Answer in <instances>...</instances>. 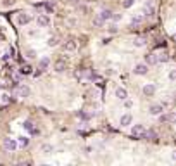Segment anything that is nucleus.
Masks as SVG:
<instances>
[{"label":"nucleus","mask_w":176,"mask_h":166,"mask_svg":"<svg viewBox=\"0 0 176 166\" xmlns=\"http://www.w3.org/2000/svg\"><path fill=\"white\" fill-rule=\"evenodd\" d=\"M145 132H147V128L142 125V123L131 126V135H135V137H140V138H143V137H145Z\"/></svg>","instance_id":"2"},{"label":"nucleus","mask_w":176,"mask_h":166,"mask_svg":"<svg viewBox=\"0 0 176 166\" xmlns=\"http://www.w3.org/2000/svg\"><path fill=\"white\" fill-rule=\"evenodd\" d=\"M16 140H17V145H19V147H28V145H30V138H28V137H24V135L17 137Z\"/></svg>","instance_id":"15"},{"label":"nucleus","mask_w":176,"mask_h":166,"mask_svg":"<svg viewBox=\"0 0 176 166\" xmlns=\"http://www.w3.org/2000/svg\"><path fill=\"white\" fill-rule=\"evenodd\" d=\"M23 128L26 130V132H30V133H33V130H35V125L30 121V119H26V121L23 123Z\"/></svg>","instance_id":"20"},{"label":"nucleus","mask_w":176,"mask_h":166,"mask_svg":"<svg viewBox=\"0 0 176 166\" xmlns=\"http://www.w3.org/2000/svg\"><path fill=\"white\" fill-rule=\"evenodd\" d=\"M116 31H117V26L116 24H112L111 28H109V33H116Z\"/></svg>","instance_id":"34"},{"label":"nucleus","mask_w":176,"mask_h":166,"mask_svg":"<svg viewBox=\"0 0 176 166\" xmlns=\"http://www.w3.org/2000/svg\"><path fill=\"white\" fill-rule=\"evenodd\" d=\"M30 92H31L30 87H26V85H21V87L17 88V95H19V97H23V99L30 95Z\"/></svg>","instance_id":"13"},{"label":"nucleus","mask_w":176,"mask_h":166,"mask_svg":"<svg viewBox=\"0 0 176 166\" xmlns=\"http://www.w3.org/2000/svg\"><path fill=\"white\" fill-rule=\"evenodd\" d=\"M36 24L40 26V28H47V26H50V18L47 14H40L36 18Z\"/></svg>","instance_id":"4"},{"label":"nucleus","mask_w":176,"mask_h":166,"mask_svg":"<svg viewBox=\"0 0 176 166\" xmlns=\"http://www.w3.org/2000/svg\"><path fill=\"white\" fill-rule=\"evenodd\" d=\"M133 45H135V47H143V45H145V38L143 37H138V38H135V42H133Z\"/></svg>","instance_id":"25"},{"label":"nucleus","mask_w":176,"mask_h":166,"mask_svg":"<svg viewBox=\"0 0 176 166\" xmlns=\"http://www.w3.org/2000/svg\"><path fill=\"white\" fill-rule=\"evenodd\" d=\"M121 18H123L121 14H114V12H112V18H111V19H112L114 23H117V21H121Z\"/></svg>","instance_id":"32"},{"label":"nucleus","mask_w":176,"mask_h":166,"mask_svg":"<svg viewBox=\"0 0 176 166\" xmlns=\"http://www.w3.org/2000/svg\"><path fill=\"white\" fill-rule=\"evenodd\" d=\"M143 138H150V140H154V138H157V133L154 132V130H147Z\"/></svg>","instance_id":"24"},{"label":"nucleus","mask_w":176,"mask_h":166,"mask_svg":"<svg viewBox=\"0 0 176 166\" xmlns=\"http://www.w3.org/2000/svg\"><path fill=\"white\" fill-rule=\"evenodd\" d=\"M168 61V54H161V57H159V63H166Z\"/></svg>","instance_id":"33"},{"label":"nucleus","mask_w":176,"mask_h":166,"mask_svg":"<svg viewBox=\"0 0 176 166\" xmlns=\"http://www.w3.org/2000/svg\"><path fill=\"white\" fill-rule=\"evenodd\" d=\"M12 4H14V0H5L4 2V5H12Z\"/></svg>","instance_id":"37"},{"label":"nucleus","mask_w":176,"mask_h":166,"mask_svg":"<svg viewBox=\"0 0 176 166\" xmlns=\"http://www.w3.org/2000/svg\"><path fill=\"white\" fill-rule=\"evenodd\" d=\"M145 63L147 64H159V57H157V54H149L147 55V59H145Z\"/></svg>","instance_id":"16"},{"label":"nucleus","mask_w":176,"mask_h":166,"mask_svg":"<svg viewBox=\"0 0 176 166\" xmlns=\"http://www.w3.org/2000/svg\"><path fill=\"white\" fill-rule=\"evenodd\" d=\"M30 21H31V16L30 14H26V12H19V14H17V24L24 26V24H28Z\"/></svg>","instance_id":"7"},{"label":"nucleus","mask_w":176,"mask_h":166,"mask_svg":"<svg viewBox=\"0 0 176 166\" xmlns=\"http://www.w3.org/2000/svg\"><path fill=\"white\" fill-rule=\"evenodd\" d=\"M76 47H78V43H76L74 40H68L64 43V50H68V52H74Z\"/></svg>","instance_id":"14"},{"label":"nucleus","mask_w":176,"mask_h":166,"mask_svg":"<svg viewBox=\"0 0 176 166\" xmlns=\"http://www.w3.org/2000/svg\"><path fill=\"white\" fill-rule=\"evenodd\" d=\"M147 71H149V64L147 63H138V64H135V68H133V73L138 74V76L147 74Z\"/></svg>","instance_id":"3"},{"label":"nucleus","mask_w":176,"mask_h":166,"mask_svg":"<svg viewBox=\"0 0 176 166\" xmlns=\"http://www.w3.org/2000/svg\"><path fill=\"white\" fill-rule=\"evenodd\" d=\"M26 57H30V59H35V57H36V50H33V48H28V50H26Z\"/></svg>","instance_id":"27"},{"label":"nucleus","mask_w":176,"mask_h":166,"mask_svg":"<svg viewBox=\"0 0 176 166\" xmlns=\"http://www.w3.org/2000/svg\"><path fill=\"white\" fill-rule=\"evenodd\" d=\"M41 152H45V154H50V152L54 151V145H50V144H41Z\"/></svg>","instance_id":"23"},{"label":"nucleus","mask_w":176,"mask_h":166,"mask_svg":"<svg viewBox=\"0 0 176 166\" xmlns=\"http://www.w3.org/2000/svg\"><path fill=\"white\" fill-rule=\"evenodd\" d=\"M142 21H143V16H142V12H138L136 16L131 18V28H136L138 24H142Z\"/></svg>","instance_id":"11"},{"label":"nucleus","mask_w":176,"mask_h":166,"mask_svg":"<svg viewBox=\"0 0 176 166\" xmlns=\"http://www.w3.org/2000/svg\"><path fill=\"white\" fill-rule=\"evenodd\" d=\"M123 104H124V107H126V109H131V107L135 106V102H133V100H131L130 97H128V99H124V100H123Z\"/></svg>","instance_id":"26"},{"label":"nucleus","mask_w":176,"mask_h":166,"mask_svg":"<svg viewBox=\"0 0 176 166\" xmlns=\"http://www.w3.org/2000/svg\"><path fill=\"white\" fill-rule=\"evenodd\" d=\"M168 78H169V81H176V69H171L168 73Z\"/></svg>","instance_id":"31"},{"label":"nucleus","mask_w":176,"mask_h":166,"mask_svg":"<svg viewBox=\"0 0 176 166\" xmlns=\"http://www.w3.org/2000/svg\"><path fill=\"white\" fill-rule=\"evenodd\" d=\"M9 100H11V99H9V95H5V93H4V95H2V102H9Z\"/></svg>","instance_id":"36"},{"label":"nucleus","mask_w":176,"mask_h":166,"mask_svg":"<svg viewBox=\"0 0 176 166\" xmlns=\"http://www.w3.org/2000/svg\"><path fill=\"white\" fill-rule=\"evenodd\" d=\"M171 158H173V161H176V151H174V152H173V154H171Z\"/></svg>","instance_id":"39"},{"label":"nucleus","mask_w":176,"mask_h":166,"mask_svg":"<svg viewBox=\"0 0 176 166\" xmlns=\"http://www.w3.org/2000/svg\"><path fill=\"white\" fill-rule=\"evenodd\" d=\"M98 16H100L104 21H109V19L112 18V11H109V9H102V11L98 12Z\"/></svg>","instance_id":"17"},{"label":"nucleus","mask_w":176,"mask_h":166,"mask_svg":"<svg viewBox=\"0 0 176 166\" xmlns=\"http://www.w3.org/2000/svg\"><path fill=\"white\" fill-rule=\"evenodd\" d=\"M41 73H43V71H41L40 68H38V71H35V73H33V76H35V78H38V76H40Z\"/></svg>","instance_id":"35"},{"label":"nucleus","mask_w":176,"mask_h":166,"mask_svg":"<svg viewBox=\"0 0 176 166\" xmlns=\"http://www.w3.org/2000/svg\"><path fill=\"white\" fill-rule=\"evenodd\" d=\"M54 69H55V73H62V71L66 69V63H64L62 59H60V61H57V63L54 64Z\"/></svg>","instance_id":"18"},{"label":"nucleus","mask_w":176,"mask_h":166,"mask_svg":"<svg viewBox=\"0 0 176 166\" xmlns=\"http://www.w3.org/2000/svg\"><path fill=\"white\" fill-rule=\"evenodd\" d=\"M93 24L97 26V28H102V26L105 24V21H104V19H102L100 16L97 14V16H95V18H93Z\"/></svg>","instance_id":"21"},{"label":"nucleus","mask_w":176,"mask_h":166,"mask_svg":"<svg viewBox=\"0 0 176 166\" xmlns=\"http://www.w3.org/2000/svg\"><path fill=\"white\" fill-rule=\"evenodd\" d=\"M114 95H116L119 100H124V99H128V97H130V95H128V90L123 88V87H117V88L114 90Z\"/></svg>","instance_id":"8"},{"label":"nucleus","mask_w":176,"mask_h":166,"mask_svg":"<svg viewBox=\"0 0 176 166\" xmlns=\"http://www.w3.org/2000/svg\"><path fill=\"white\" fill-rule=\"evenodd\" d=\"M131 123H133V116H131L130 113H126V114H123L119 118V125L121 126H130Z\"/></svg>","instance_id":"9"},{"label":"nucleus","mask_w":176,"mask_h":166,"mask_svg":"<svg viewBox=\"0 0 176 166\" xmlns=\"http://www.w3.org/2000/svg\"><path fill=\"white\" fill-rule=\"evenodd\" d=\"M142 93H143L145 97H152L154 93H155V85H152V83H147V85H143Z\"/></svg>","instance_id":"6"},{"label":"nucleus","mask_w":176,"mask_h":166,"mask_svg":"<svg viewBox=\"0 0 176 166\" xmlns=\"http://www.w3.org/2000/svg\"><path fill=\"white\" fill-rule=\"evenodd\" d=\"M168 121L169 123H176V111H173V113L168 114Z\"/></svg>","instance_id":"29"},{"label":"nucleus","mask_w":176,"mask_h":166,"mask_svg":"<svg viewBox=\"0 0 176 166\" xmlns=\"http://www.w3.org/2000/svg\"><path fill=\"white\" fill-rule=\"evenodd\" d=\"M19 73H21V74H31V73H33V68H31L30 64H23L21 69H19Z\"/></svg>","instance_id":"19"},{"label":"nucleus","mask_w":176,"mask_h":166,"mask_svg":"<svg viewBox=\"0 0 176 166\" xmlns=\"http://www.w3.org/2000/svg\"><path fill=\"white\" fill-rule=\"evenodd\" d=\"M149 113L152 116H161V113H162V106L161 104H152V106L149 107Z\"/></svg>","instance_id":"10"},{"label":"nucleus","mask_w":176,"mask_h":166,"mask_svg":"<svg viewBox=\"0 0 176 166\" xmlns=\"http://www.w3.org/2000/svg\"><path fill=\"white\" fill-rule=\"evenodd\" d=\"M78 118H81V119H85V121H88V119L92 118V114H88V113H81V111H79V113H78Z\"/></svg>","instance_id":"28"},{"label":"nucleus","mask_w":176,"mask_h":166,"mask_svg":"<svg viewBox=\"0 0 176 166\" xmlns=\"http://www.w3.org/2000/svg\"><path fill=\"white\" fill-rule=\"evenodd\" d=\"M140 12H142V14H147V16H150V18H152V16L155 14V9H154L152 2H150V0H147L145 5H143V9H142Z\"/></svg>","instance_id":"5"},{"label":"nucleus","mask_w":176,"mask_h":166,"mask_svg":"<svg viewBox=\"0 0 176 166\" xmlns=\"http://www.w3.org/2000/svg\"><path fill=\"white\" fill-rule=\"evenodd\" d=\"M49 66H50V59H49V57H41V59L38 61V68H40L41 71L49 69Z\"/></svg>","instance_id":"12"},{"label":"nucleus","mask_w":176,"mask_h":166,"mask_svg":"<svg viewBox=\"0 0 176 166\" xmlns=\"http://www.w3.org/2000/svg\"><path fill=\"white\" fill-rule=\"evenodd\" d=\"M133 4H135V0H124V2H123V7L124 9H130V7H133Z\"/></svg>","instance_id":"30"},{"label":"nucleus","mask_w":176,"mask_h":166,"mask_svg":"<svg viewBox=\"0 0 176 166\" xmlns=\"http://www.w3.org/2000/svg\"><path fill=\"white\" fill-rule=\"evenodd\" d=\"M47 45H49V47H57V45H59V38L57 37H50L49 40H47Z\"/></svg>","instance_id":"22"},{"label":"nucleus","mask_w":176,"mask_h":166,"mask_svg":"<svg viewBox=\"0 0 176 166\" xmlns=\"http://www.w3.org/2000/svg\"><path fill=\"white\" fill-rule=\"evenodd\" d=\"M2 144H4V149H5V151H9V152L17 151V147H19V145H17V140H16V138H11V137H5Z\"/></svg>","instance_id":"1"},{"label":"nucleus","mask_w":176,"mask_h":166,"mask_svg":"<svg viewBox=\"0 0 176 166\" xmlns=\"http://www.w3.org/2000/svg\"><path fill=\"white\" fill-rule=\"evenodd\" d=\"M173 40H176V33H173Z\"/></svg>","instance_id":"40"},{"label":"nucleus","mask_w":176,"mask_h":166,"mask_svg":"<svg viewBox=\"0 0 176 166\" xmlns=\"http://www.w3.org/2000/svg\"><path fill=\"white\" fill-rule=\"evenodd\" d=\"M92 152V147H85V154H90Z\"/></svg>","instance_id":"38"}]
</instances>
